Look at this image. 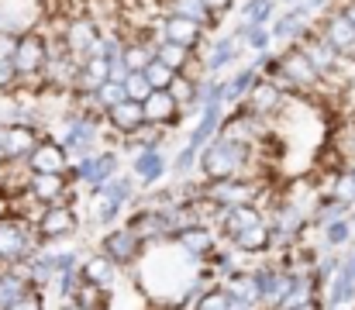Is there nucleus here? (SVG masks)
<instances>
[{
    "label": "nucleus",
    "instance_id": "obj_1",
    "mask_svg": "<svg viewBox=\"0 0 355 310\" xmlns=\"http://www.w3.org/2000/svg\"><path fill=\"white\" fill-rule=\"evenodd\" d=\"M162 31H166V42H176V45H187V49H200L204 45V35L207 28L183 17V14H166L162 17Z\"/></svg>",
    "mask_w": 355,
    "mask_h": 310
},
{
    "label": "nucleus",
    "instance_id": "obj_2",
    "mask_svg": "<svg viewBox=\"0 0 355 310\" xmlns=\"http://www.w3.org/2000/svg\"><path fill=\"white\" fill-rule=\"evenodd\" d=\"M76 227V214H73V207L69 204H52L42 210V217H38V224H35V231L42 234V238H55V234H69Z\"/></svg>",
    "mask_w": 355,
    "mask_h": 310
},
{
    "label": "nucleus",
    "instance_id": "obj_3",
    "mask_svg": "<svg viewBox=\"0 0 355 310\" xmlns=\"http://www.w3.org/2000/svg\"><path fill=\"white\" fill-rule=\"evenodd\" d=\"M141 110H145V121H148V124H173V121L183 114V107L173 101L169 90H152V94L141 101Z\"/></svg>",
    "mask_w": 355,
    "mask_h": 310
},
{
    "label": "nucleus",
    "instance_id": "obj_4",
    "mask_svg": "<svg viewBox=\"0 0 355 310\" xmlns=\"http://www.w3.org/2000/svg\"><path fill=\"white\" fill-rule=\"evenodd\" d=\"M107 124L118 131V135H135L141 124H145V110L138 101H118L114 107H107Z\"/></svg>",
    "mask_w": 355,
    "mask_h": 310
},
{
    "label": "nucleus",
    "instance_id": "obj_5",
    "mask_svg": "<svg viewBox=\"0 0 355 310\" xmlns=\"http://www.w3.org/2000/svg\"><path fill=\"white\" fill-rule=\"evenodd\" d=\"M28 166H31L35 173H62V169H66V155H62L59 141L42 138V141L35 145V152L28 155Z\"/></svg>",
    "mask_w": 355,
    "mask_h": 310
},
{
    "label": "nucleus",
    "instance_id": "obj_6",
    "mask_svg": "<svg viewBox=\"0 0 355 310\" xmlns=\"http://www.w3.org/2000/svg\"><path fill=\"white\" fill-rule=\"evenodd\" d=\"M155 59H159V62H166L173 73H183V66L193 59V49L176 45V42H162V45L155 49Z\"/></svg>",
    "mask_w": 355,
    "mask_h": 310
},
{
    "label": "nucleus",
    "instance_id": "obj_7",
    "mask_svg": "<svg viewBox=\"0 0 355 310\" xmlns=\"http://www.w3.org/2000/svg\"><path fill=\"white\" fill-rule=\"evenodd\" d=\"M169 94H173V101L180 103V107H190V103H197V94H200V83H193L190 76L176 73V76H173V83H169Z\"/></svg>",
    "mask_w": 355,
    "mask_h": 310
},
{
    "label": "nucleus",
    "instance_id": "obj_8",
    "mask_svg": "<svg viewBox=\"0 0 355 310\" xmlns=\"http://www.w3.org/2000/svg\"><path fill=\"white\" fill-rule=\"evenodd\" d=\"M152 90H155V87L148 83V76H145V73H128V76H124V97H128V101L141 103Z\"/></svg>",
    "mask_w": 355,
    "mask_h": 310
},
{
    "label": "nucleus",
    "instance_id": "obj_9",
    "mask_svg": "<svg viewBox=\"0 0 355 310\" xmlns=\"http://www.w3.org/2000/svg\"><path fill=\"white\" fill-rule=\"evenodd\" d=\"M141 73L148 76V83H152L155 90H169V83H173V76H176V73H173L166 62H159V59H152V62H148Z\"/></svg>",
    "mask_w": 355,
    "mask_h": 310
},
{
    "label": "nucleus",
    "instance_id": "obj_10",
    "mask_svg": "<svg viewBox=\"0 0 355 310\" xmlns=\"http://www.w3.org/2000/svg\"><path fill=\"white\" fill-rule=\"evenodd\" d=\"M66 310H90V307H83L80 300H73V304H66Z\"/></svg>",
    "mask_w": 355,
    "mask_h": 310
}]
</instances>
